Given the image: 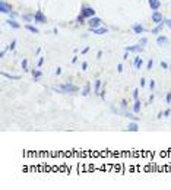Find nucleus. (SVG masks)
Returning <instances> with one entry per match:
<instances>
[{
    "label": "nucleus",
    "mask_w": 171,
    "mask_h": 190,
    "mask_svg": "<svg viewBox=\"0 0 171 190\" xmlns=\"http://www.w3.org/2000/svg\"><path fill=\"white\" fill-rule=\"evenodd\" d=\"M152 22L154 23H161L162 22V13L161 12H158V10H154V13H152Z\"/></svg>",
    "instance_id": "7"
},
{
    "label": "nucleus",
    "mask_w": 171,
    "mask_h": 190,
    "mask_svg": "<svg viewBox=\"0 0 171 190\" xmlns=\"http://www.w3.org/2000/svg\"><path fill=\"white\" fill-rule=\"evenodd\" d=\"M161 67H162V69H168V63H165V61H161Z\"/></svg>",
    "instance_id": "31"
},
{
    "label": "nucleus",
    "mask_w": 171,
    "mask_h": 190,
    "mask_svg": "<svg viewBox=\"0 0 171 190\" xmlns=\"http://www.w3.org/2000/svg\"><path fill=\"white\" fill-rule=\"evenodd\" d=\"M100 88H101V81L96 79V81H95V85H94V94H95V95L100 94Z\"/></svg>",
    "instance_id": "12"
},
{
    "label": "nucleus",
    "mask_w": 171,
    "mask_h": 190,
    "mask_svg": "<svg viewBox=\"0 0 171 190\" xmlns=\"http://www.w3.org/2000/svg\"><path fill=\"white\" fill-rule=\"evenodd\" d=\"M7 25H9V27H12V28H15V29H19V28H21V25H19L15 19H9V21H7Z\"/></svg>",
    "instance_id": "13"
},
{
    "label": "nucleus",
    "mask_w": 171,
    "mask_h": 190,
    "mask_svg": "<svg viewBox=\"0 0 171 190\" xmlns=\"http://www.w3.org/2000/svg\"><path fill=\"white\" fill-rule=\"evenodd\" d=\"M170 114H171V111H170V110H165V111H164V117H168Z\"/></svg>",
    "instance_id": "38"
},
{
    "label": "nucleus",
    "mask_w": 171,
    "mask_h": 190,
    "mask_svg": "<svg viewBox=\"0 0 171 190\" xmlns=\"http://www.w3.org/2000/svg\"><path fill=\"white\" fill-rule=\"evenodd\" d=\"M167 41H168V38H167V37H164V35L156 38V43H158V44H165Z\"/></svg>",
    "instance_id": "20"
},
{
    "label": "nucleus",
    "mask_w": 171,
    "mask_h": 190,
    "mask_svg": "<svg viewBox=\"0 0 171 190\" xmlns=\"http://www.w3.org/2000/svg\"><path fill=\"white\" fill-rule=\"evenodd\" d=\"M162 27H164V23H162V22H161V23H158V27H156V28H154L151 32H152V34H155V35H158V34H160V32L162 31Z\"/></svg>",
    "instance_id": "17"
},
{
    "label": "nucleus",
    "mask_w": 171,
    "mask_h": 190,
    "mask_svg": "<svg viewBox=\"0 0 171 190\" xmlns=\"http://www.w3.org/2000/svg\"><path fill=\"white\" fill-rule=\"evenodd\" d=\"M88 51H89V47H85V48L82 50V54H86Z\"/></svg>",
    "instance_id": "37"
},
{
    "label": "nucleus",
    "mask_w": 171,
    "mask_h": 190,
    "mask_svg": "<svg viewBox=\"0 0 171 190\" xmlns=\"http://www.w3.org/2000/svg\"><path fill=\"white\" fill-rule=\"evenodd\" d=\"M27 29H28L29 32H32V34H38V28L32 27V25H27Z\"/></svg>",
    "instance_id": "21"
},
{
    "label": "nucleus",
    "mask_w": 171,
    "mask_h": 190,
    "mask_svg": "<svg viewBox=\"0 0 171 190\" xmlns=\"http://www.w3.org/2000/svg\"><path fill=\"white\" fill-rule=\"evenodd\" d=\"M149 88H151V89H155V82H154V81H151V83H149Z\"/></svg>",
    "instance_id": "39"
},
{
    "label": "nucleus",
    "mask_w": 171,
    "mask_h": 190,
    "mask_svg": "<svg viewBox=\"0 0 171 190\" xmlns=\"http://www.w3.org/2000/svg\"><path fill=\"white\" fill-rule=\"evenodd\" d=\"M126 107H127V101L123 99V101H121V108H126Z\"/></svg>",
    "instance_id": "34"
},
{
    "label": "nucleus",
    "mask_w": 171,
    "mask_h": 190,
    "mask_svg": "<svg viewBox=\"0 0 171 190\" xmlns=\"http://www.w3.org/2000/svg\"><path fill=\"white\" fill-rule=\"evenodd\" d=\"M165 101H167L168 104H171V91L167 94V97H165Z\"/></svg>",
    "instance_id": "25"
},
{
    "label": "nucleus",
    "mask_w": 171,
    "mask_h": 190,
    "mask_svg": "<svg viewBox=\"0 0 171 190\" xmlns=\"http://www.w3.org/2000/svg\"><path fill=\"white\" fill-rule=\"evenodd\" d=\"M152 67H154V60H152V59H151V60H149V61H148V69H149V70H151V69H152Z\"/></svg>",
    "instance_id": "28"
},
{
    "label": "nucleus",
    "mask_w": 171,
    "mask_h": 190,
    "mask_svg": "<svg viewBox=\"0 0 171 190\" xmlns=\"http://www.w3.org/2000/svg\"><path fill=\"white\" fill-rule=\"evenodd\" d=\"M138 92H139V89H138V88H136V89H135V91H133V98H135V101L138 99Z\"/></svg>",
    "instance_id": "29"
},
{
    "label": "nucleus",
    "mask_w": 171,
    "mask_h": 190,
    "mask_svg": "<svg viewBox=\"0 0 171 190\" xmlns=\"http://www.w3.org/2000/svg\"><path fill=\"white\" fill-rule=\"evenodd\" d=\"M2 75L5 78L10 79V81H19V76H15V75H10V73H6V72H2Z\"/></svg>",
    "instance_id": "14"
},
{
    "label": "nucleus",
    "mask_w": 171,
    "mask_h": 190,
    "mask_svg": "<svg viewBox=\"0 0 171 190\" xmlns=\"http://www.w3.org/2000/svg\"><path fill=\"white\" fill-rule=\"evenodd\" d=\"M127 57H129V51H126V53L123 54V60H127Z\"/></svg>",
    "instance_id": "41"
},
{
    "label": "nucleus",
    "mask_w": 171,
    "mask_h": 190,
    "mask_svg": "<svg viewBox=\"0 0 171 190\" xmlns=\"http://www.w3.org/2000/svg\"><path fill=\"white\" fill-rule=\"evenodd\" d=\"M22 70H23V72H28V60H27V59L22 60Z\"/></svg>",
    "instance_id": "23"
},
{
    "label": "nucleus",
    "mask_w": 171,
    "mask_h": 190,
    "mask_svg": "<svg viewBox=\"0 0 171 190\" xmlns=\"http://www.w3.org/2000/svg\"><path fill=\"white\" fill-rule=\"evenodd\" d=\"M143 31H145V28L142 27L140 23H135V25H133V32H135V34H142Z\"/></svg>",
    "instance_id": "11"
},
{
    "label": "nucleus",
    "mask_w": 171,
    "mask_h": 190,
    "mask_svg": "<svg viewBox=\"0 0 171 190\" xmlns=\"http://www.w3.org/2000/svg\"><path fill=\"white\" fill-rule=\"evenodd\" d=\"M34 22H37V23H45L47 22V18L44 16V13L41 10H37L35 12V15H34Z\"/></svg>",
    "instance_id": "3"
},
{
    "label": "nucleus",
    "mask_w": 171,
    "mask_h": 190,
    "mask_svg": "<svg viewBox=\"0 0 171 190\" xmlns=\"http://www.w3.org/2000/svg\"><path fill=\"white\" fill-rule=\"evenodd\" d=\"M76 22H78V23H83V16H82V15H79V16L76 18Z\"/></svg>",
    "instance_id": "27"
},
{
    "label": "nucleus",
    "mask_w": 171,
    "mask_h": 190,
    "mask_svg": "<svg viewBox=\"0 0 171 190\" xmlns=\"http://www.w3.org/2000/svg\"><path fill=\"white\" fill-rule=\"evenodd\" d=\"M81 15H82L83 18H92V16H95V10H94V7L85 6V7H82V10H81Z\"/></svg>",
    "instance_id": "2"
},
{
    "label": "nucleus",
    "mask_w": 171,
    "mask_h": 190,
    "mask_svg": "<svg viewBox=\"0 0 171 190\" xmlns=\"http://www.w3.org/2000/svg\"><path fill=\"white\" fill-rule=\"evenodd\" d=\"M60 73H62V69L57 67V69H56V75H60Z\"/></svg>",
    "instance_id": "43"
},
{
    "label": "nucleus",
    "mask_w": 171,
    "mask_h": 190,
    "mask_svg": "<svg viewBox=\"0 0 171 190\" xmlns=\"http://www.w3.org/2000/svg\"><path fill=\"white\" fill-rule=\"evenodd\" d=\"M127 130H129V132H138V130H139V124H138L136 121L127 124Z\"/></svg>",
    "instance_id": "10"
},
{
    "label": "nucleus",
    "mask_w": 171,
    "mask_h": 190,
    "mask_svg": "<svg viewBox=\"0 0 171 190\" xmlns=\"http://www.w3.org/2000/svg\"><path fill=\"white\" fill-rule=\"evenodd\" d=\"M89 28H98L100 25H101V19L100 18H96V16H92L89 18Z\"/></svg>",
    "instance_id": "6"
},
{
    "label": "nucleus",
    "mask_w": 171,
    "mask_h": 190,
    "mask_svg": "<svg viewBox=\"0 0 171 190\" xmlns=\"http://www.w3.org/2000/svg\"><path fill=\"white\" fill-rule=\"evenodd\" d=\"M143 50V47L140 45V44H136V45H127L126 48H124V51H132V53H140Z\"/></svg>",
    "instance_id": "4"
},
{
    "label": "nucleus",
    "mask_w": 171,
    "mask_h": 190,
    "mask_svg": "<svg viewBox=\"0 0 171 190\" xmlns=\"http://www.w3.org/2000/svg\"><path fill=\"white\" fill-rule=\"evenodd\" d=\"M0 12H2V13H10L12 6L9 3H6L5 0H2V2H0Z\"/></svg>",
    "instance_id": "5"
},
{
    "label": "nucleus",
    "mask_w": 171,
    "mask_h": 190,
    "mask_svg": "<svg viewBox=\"0 0 171 190\" xmlns=\"http://www.w3.org/2000/svg\"><path fill=\"white\" fill-rule=\"evenodd\" d=\"M146 85V82H145V79H140V86H145Z\"/></svg>",
    "instance_id": "44"
},
{
    "label": "nucleus",
    "mask_w": 171,
    "mask_h": 190,
    "mask_svg": "<svg viewBox=\"0 0 171 190\" xmlns=\"http://www.w3.org/2000/svg\"><path fill=\"white\" fill-rule=\"evenodd\" d=\"M149 6H151L152 10H158L160 6H161V2L160 0H149Z\"/></svg>",
    "instance_id": "9"
},
{
    "label": "nucleus",
    "mask_w": 171,
    "mask_h": 190,
    "mask_svg": "<svg viewBox=\"0 0 171 190\" xmlns=\"http://www.w3.org/2000/svg\"><path fill=\"white\" fill-rule=\"evenodd\" d=\"M43 76V73H41V70H37V69H34L32 70V78H34V81H38L40 78Z\"/></svg>",
    "instance_id": "15"
},
{
    "label": "nucleus",
    "mask_w": 171,
    "mask_h": 190,
    "mask_svg": "<svg viewBox=\"0 0 171 190\" xmlns=\"http://www.w3.org/2000/svg\"><path fill=\"white\" fill-rule=\"evenodd\" d=\"M22 18H23V19H25L27 22H29V21H32V19H34V15H23Z\"/></svg>",
    "instance_id": "24"
},
{
    "label": "nucleus",
    "mask_w": 171,
    "mask_h": 190,
    "mask_svg": "<svg viewBox=\"0 0 171 190\" xmlns=\"http://www.w3.org/2000/svg\"><path fill=\"white\" fill-rule=\"evenodd\" d=\"M15 47H16V40H13V41H12V43L7 45V51H13Z\"/></svg>",
    "instance_id": "22"
},
{
    "label": "nucleus",
    "mask_w": 171,
    "mask_h": 190,
    "mask_svg": "<svg viewBox=\"0 0 171 190\" xmlns=\"http://www.w3.org/2000/svg\"><path fill=\"white\" fill-rule=\"evenodd\" d=\"M89 94H91V85L86 83V85H85V88L82 89V95H83V97H88Z\"/></svg>",
    "instance_id": "16"
},
{
    "label": "nucleus",
    "mask_w": 171,
    "mask_h": 190,
    "mask_svg": "<svg viewBox=\"0 0 171 190\" xmlns=\"http://www.w3.org/2000/svg\"><path fill=\"white\" fill-rule=\"evenodd\" d=\"M56 91L62 92V94H76L79 89H78V86H75L70 82H67V83H63V85H60L59 88H56Z\"/></svg>",
    "instance_id": "1"
},
{
    "label": "nucleus",
    "mask_w": 171,
    "mask_h": 190,
    "mask_svg": "<svg viewBox=\"0 0 171 190\" xmlns=\"http://www.w3.org/2000/svg\"><path fill=\"white\" fill-rule=\"evenodd\" d=\"M133 111H135V113H139V111H140V101H139V99L135 101V105H133Z\"/></svg>",
    "instance_id": "19"
},
{
    "label": "nucleus",
    "mask_w": 171,
    "mask_h": 190,
    "mask_svg": "<svg viewBox=\"0 0 171 190\" xmlns=\"http://www.w3.org/2000/svg\"><path fill=\"white\" fill-rule=\"evenodd\" d=\"M165 25H167V27L171 29V19H167V21H165Z\"/></svg>",
    "instance_id": "35"
},
{
    "label": "nucleus",
    "mask_w": 171,
    "mask_h": 190,
    "mask_svg": "<svg viewBox=\"0 0 171 190\" xmlns=\"http://www.w3.org/2000/svg\"><path fill=\"white\" fill-rule=\"evenodd\" d=\"M133 65H135V67H136V69H140V67H142V65H143V60H142L140 57H136V59H135V63H133Z\"/></svg>",
    "instance_id": "18"
},
{
    "label": "nucleus",
    "mask_w": 171,
    "mask_h": 190,
    "mask_svg": "<svg viewBox=\"0 0 171 190\" xmlns=\"http://www.w3.org/2000/svg\"><path fill=\"white\" fill-rule=\"evenodd\" d=\"M43 63H44V57H40V60H38V67L43 66Z\"/></svg>",
    "instance_id": "32"
},
{
    "label": "nucleus",
    "mask_w": 171,
    "mask_h": 190,
    "mask_svg": "<svg viewBox=\"0 0 171 190\" xmlns=\"http://www.w3.org/2000/svg\"><path fill=\"white\" fill-rule=\"evenodd\" d=\"M10 16H12V19H13V18H16V16H18V13H16V12H13V10H12V12H10Z\"/></svg>",
    "instance_id": "36"
},
{
    "label": "nucleus",
    "mask_w": 171,
    "mask_h": 190,
    "mask_svg": "<svg viewBox=\"0 0 171 190\" xmlns=\"http://www.w3.org/2000/svg\"><path fill=\"white\" fill-rule=\"evenodd\" d=\"M89 29H91L94 34H96V35H102V34H107V32H108L107 28H100V27H98V28H89Z\"/></svg>",
    "instance_id": "8"
},
{
    "label": "nucleus",
    "mask_w": 171,
    "mask_h": 190,
    "mask_svg": "<svg viewBox=\"0 0 171 190\" xmlns=\"http://www.w3.org/2000/svg\"><path fill=\"white\" fill-rule=\"evenodd\" d=\"M102 57V51H98V54H96V59H101Z\"/></svg>",
    "instance_id": "42"
},
{
    "label": "nucleus",
    "mask_w": 171,
    "mask_h": 190,
    "mask_svg": "<svg viewBox=\"0 0 171 190\" xmlns=\"http://www.w3.org/2000/svg\"><path fill=\"white\" fill-rule=\"evenodd\" d=\"M117 72H118V73L123 72V65H118V66H117Z\"/></svg>",
    "instance_id": "33"
},
{
    "label": "nucleus",
    "mask_w": 171,
    "mask_h": 190,
    "mask_svg": "<svg viewBox=\"0 0 171 190\" xmlns=\"http://www.w3.org/2000/svg\"><path fill=\"white\" fill-rule=\"evenodd\" d=\"M6 51H7V48H6V50H2V53H0V57H5Z\"/></svg>",
    "instance_id": "40"
},
{
    "label": "nucleus",
    "mask_w": 171,
    "mask_h": 190,
    "mask_svg": "<svg viewBox=\"0 0 171 190\" xmlns=\"http://www.w3.org/2000/svg\"><path fill=\"white\" fill-rule=\"evenodd\" d=\"M86 69H88V63L83 61V63H82V70H86Z\"/></svg>",
    "instance_id": "30"
},
{
    "label": "nucleus",
    "mask_w": 171,
    "mask_h": 190,
    "mask_svg": "<svg viewBox=\"0 0 171 190\" xmlns=\"http://www.w3.org/2000/svg\"><path fill=\"white\" fill-rule=\"evenodd\" d=\"M146 43H148V40H146V38H140V40H139V44H140L142 47H143Z\"/></svg>",
    "instance_id": "26"
}]
</instances>
